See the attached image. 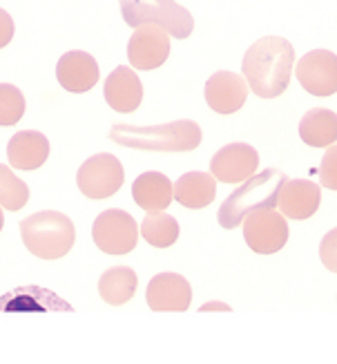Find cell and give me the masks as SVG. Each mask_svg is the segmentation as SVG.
Wrapping results in <instances>:
<instances>
[{
	"mask_svg": "<svg viewBox=\"0 0 337 364\" xmlns=\"http://www.w3.org/2000/svg\"><path fill=\"white\" fill-rule=\"evenodd\" d=\"M295 68L293 45L282 36H264L248 47L242 72L250 90L262 99H275L291 85Z\"/></svg>",
	"mask_w": 337,
	"mask_h": 364,
	"instance_id": "6da1fadb",
	"label": "cell"
},
{
	"mask_svg": "<svg viewBox=\"0 0 337 364\" xmlns=\"http://www.w3.org/2000/svg\"><path fill=\"white\" fill-rule=\"evenodd\" d=\"M109 141L123 148L146 152H190L201 146V128L190 119H179L161 125L114 123Z\"/></svg>",
	"mask_w": 337,
	"mask_h": 364,
	"instance_id": "7a4b0ae2",
	"label": "cell"
},
{
	"mask_svg": "<svg viewBox=\"0 0 337 364\" xmlns=\"http://www.w3.org/2000/svg\"><path fill=\"white\" fill-rule=\"evenodd\" d=\"M25 248L41 259H60L76 242V228L68 215L58 210L34 213L21 221Z\"/></svg>",
	"mask_w": 337,
	"mask_h": 364,
	"instance_id": "3957f363",
	"label": "cell"
},
{
	"mask_svg": "<svg viewBox=\"0 0 337 364\" xmlns=\"http://www.w3.org/2000/svg\"><path fill=\"white\" fill-rule=\"evenodd\" d=\"M286 181V175L275 168H268L260 175L248 177L242 188H237L235 193L221 203L219 208V226L226 230H235L242 226V221L248 213L257 208H275L277 193L282 183Z\"/></svg>",
	"mask_w": 337,
	"mask_h": 364,
	"instance_id": "277c9868",
	"label": "cell"
},
{
	"mask_svg": "<svg viewBox=\"0 0 337 364\" xmlns=\"http://www.w3.org/2000/svg\"><path fill=\"white\" fill-rule=\"evenodd\" d=\"M125 25H159L168 36L188 38L195 29L192 14L176 0H119Z\"/></svg>",
	"mask_w": 337,
	"mask_h": 364,
	"instance_id": "5b68a950",
	"label": "cell"
},
{
	"mask_svg": "<svg viewBox=\"0 0 337 364\" xmlns=\"http://www.w3.org/2000/svg\"><path fill=\"white\" fill-rule=\"evenodd\" d=\"M92 240L107 255H127L139 242V226L130 213L109 208L94 219Z\"/></svg>",
	"mask_w": 337,
	"mask_h": 364,
	"instance_id": "8992f818",
	"label": "cell"
},
{
	"mask_svg": "<svg viewBox=\"0 0 337 364\" xmlns=\"http://www.w3.org/2000/svg\"><path fill=\"white\" fill-rule=\"evenodd\" d=\"M123 166L114 154L99 152L90 156L76 172L78 190L90 199H107L119 193L123 186Z\"/></svg>",
	"mask_w": 337,
	"mask_h": 364,
	"instance_id": "52a82bcc",
	"label": "cell"
},
{
	"mask_svg": "<svg viewBox=\"0 0 337 364\" xmlns=\"http://www.w3.org/2000/svg\"><path fill=\"white\" fill-rule=\"evenodd\" d=\"M244 240L257 255H272L288 242L286 217L272 208H257L244 217Z\"/></svg>",
	"mask_w": 337,
	"mask_h": 364,
	"instance_id": "ba28073f",
	"label": "cell"
},
{
	"mask_svg": "<svg viewBox=\"0 0 337 364\" xmlns=\"http://www.w3.org/2000/svg\"><path fill=\"white\" fill-rule=\"evenodd\" d=\"M299 85L313 97H333L337 90V56L328 50L304 54L295 68Z\"/></svg>",
	"mask_w": 337,
	"mask_h": 364,
	"instance_id": "9c48e42d",
	"label": "cell"
},
{
	"mask_svg": "<svg viewBox=\"0 0 337 364\" xmlns=\"http://www.w3.org/2000/svg\"><path fill=\"white\" fill-rule=\"evenodd\" d=\"M170 56V36L159 25H139L127 43V58L134 70H156Z\"/></svg>",
	"mask_w": 337,
	"mask_h": 364,
	"instance_id": "30bf717a",
	"label": "cell"
},
{
	"mask_svg": "<svg viewBox=\"0 0 337 364\" xmlns=\"http://www.w3.org/2000/svg\"><path fill=\"white\" fill-rule=\"evenodd\" d=\"M260 168V154L248 144H228L210 159V175L221 183H242Z\"/></svg>",
	"mask_w": 337,
	"mask_h": 364,
	"instance_id": "8fae6325",
	"label": "cell"
},
{
	"mask_svg": "<svg viewBox=\"0 0 337 364\" xmlns=\"http://www.w3.org/2000/svg\"><path fill=\"white\" fill-rule=\"evenodd\" d=\"M248 99V83L242 74L228 70L215 72L205 83V101L217 114H235Z\"/></svg>",
	"mask_w": 337,
	"mask_h": 364,
	"instance_id": "7c38bea8",
	"label": "cell"
},
{
	"mask_svg": "<svg viewBox=\"0 0 337 364\" xmlns=\"http://www.w3.org/2000/svg\"><path fill=\"white\" fill-rule=\"evenodd\" d=\"M148 306L156 313L161 311H174L183 313L188 311L192 302V289L183 275L176 273H159L148 284Z\"/></svg>",
	"mask_w": 337,
	"mask_h": 364,
	"instance_id": "4fadbf2b",
	"label": "cell"
},
{
	"mask_svg": "<svg viewBox=\"0 0 337 364\" xmlns=\"http://www.w3.org/2000/svg\"><path fill=\"white\" fill-rule=\"evenodd\" d=\"M319 201H322V190L317 183L309 179H288L282 183L277 193V203L279 210L284 213L286 219H309L317 213Z\"/></svg>",
	"mask_w": 337,
	"mask_h": 364,
	"instance_id": "5bb4252c",
	"label": "cell"
},
{
	"mask_svg": "<svg viewBox=\"0 0 337 364\" xmlns=\"http://www.w3.org/2000/svg\"><path fill=\"white\" fill-rule=\"evenodd\" d=\"M56 78L63 85V90H68V92H74V94L90 92L99 83V63L87 52L72 50L58 58Z\"/></svg>",
	"mask_w": 337,
	"mask_h": 364,
	"instance_id": "9a60e30c",
	"label": "cell"
},
{
	"mask_svg": "<svg viewBox=\"0 0 337 364\" xmlns=\"http://www.w3.org/2000/svg\"><path fill=\"white\" fill-rule=\"evenodd\" d=\"M74 311L72 304L43 287H18L0 297V313H52Z\"/></svg>",
	"mask_w": 337,
	"mask_h": 364,
	"instance_id": "2e32d148",
	"label": "cell"
},
{
	"mask_svg": "<svg viewBox=\"0 0 337 364\" xmlns=\"http://www.w3.org/2000/svg\"><path fill=\"white\" fill-rule=\"evenodd\" d=\"M103 97L114 112H121V114L134 112L143 101V85L139 81L137 72H132L125 65H119L107 76V81L103 85Z\"/></svg>",
	"mask_w": 337,
	"mask_h": 364,
	"instance_id": "e0dca14e",
	"label": "cell"
},
{
	"mask_svg": "<svg viewBox=\"0 0 337 364\" xmlns=\"http://www.w3.org/2000/svg\"><path fill=\"white\" fill-rule=\"evenodd\" d=\"M50 156V141L43 132L21 130L9 139L7 161L18 170H36Z\"/></svg>",
	"mask_w": 337,
	"mask_h": 364,
	"instance_id": "ac0fdd59",
	"label": "cell"
},
{
	"mask_svg": "<svg viewBox=\"0 0 337 364\" xmlns=\"http://www.w3.org/2000/svg\"><path fill=\"white\" fill-rule=\"evenodd\" d=\"M132 197L139 208L148 213H161L172 203V181L164 172H143L132 183Z\"/></svg>",
	"mask_w": 337,
	"mask_h": 364,
	"instance_id": "d6986e66",
	"label": "cell"
},
{
	"mask_svg": "<svg viewBox=\"0 0 337 364\" xmlns=\"http://www.w3.org/2000/svg\"><path fill=\"white\" fill-rule=\"evenodd\" d=\"M217 197V179L208 172H186L172 186V199L190 210H199L210 205Z\"/></svg>",
	"mask_w": 337,
	"mask_h": 364,
	"instance_id": "ffe728a7",
	"label": "cell"
},
{
	"mask_svg": "<svg viewBox=\"0 0 337 364\" xmlns=\"http://www.w3.org/2000/svg\"><path fill=\"white\" fill-rule=\"evenodd\" d=\"M299 136L311 148H328L337 139V114L326 107H313L299 121Z\"/></svg>",
	"mask_w": 337,
	"mask_h": 364,
	"instance_id": "44dd1931",
	"label": "cell"
},
{
	"mask_svg": "<svg viewBox=\"0 0 337 364\" xmlns=\"http://www.w3.org/2000/svg\"><path fill=\"white\" fill-rule=\"evenodd\" d=\"M139 277L130 266H112L99 279V293L105 304L121 306L134 297Z\"/></svg>",
	"mask_w": 337,
	"mask_h": 364,
	"instance_id": "7402d4cb",
	"label": "cell"
},
{
	"mask_svg": "<svg viewBox=\"0 0 337 364\" xmlns=\"http://www.w3.org/2000/svg\"><path fill=\"white\" fill-rule=\"evenodd\" d=\"M139 232L143 235V240H146L150 246L170 248L176 240H179L181 228H179V221H176L172 215H164V210H161V213H150L146 219H143Z\"/></svg>",
	"mask_w": 337,
	"mask_h": 364,
	"instance_id": "603a6c76",
	"label": "cell"
},
{
	"mask_svg": "<svg viewBox=\"0 0 337 364\" xmlns=\"http://www.w3.org/2000/svg\"><path fill=\"white\" fill-rule=\"evenodd\" d=\"M29 201V186L11 172V168L0 164V205L5 210H21Z\"/></svg>",
	"mask_w": 337,
	"mask_h": 364,
	"instance_id": "cb8c5ba5",
	"label": "cell"
},
{
	"mask_svg": "<svg viewBox=\"0 0 337 364\" xmlns=\"http://www.w3.org/2000/svg\"><path fill=\"white\" fill-rule=\"evenodd\" d=\"M25 114V97L23 92L9 85V83H0V125L9 128L16 125Z\"/></svg>",
	"mask_w": 337,
	"mask_h": 364,
	"instance_id": "d4e9b609",
	"label": "cell"
},
{
	"mask_svg": "<svg viewBox=\"0 0 337 364\" xmlns=\"http://www.w3.org/2000/svg\"><path fill=\"white\" fill-rule=\"evenodd\" d=\"M319 177H322V183L331 190H335L337 181H335V148L328 146V154L326 159L319 166Z\"/></svg>",
	"mask_w": 337,
	"mask_h": 364,
	"instance_id": "484cf974",
	"label": "cell"
},
{
	"mask_svg": "<svg viewBox=\"0 0 337 364\" xmlns=\"http://www.w3.org/2000/svg\"><path fill=\"white\" fill-rule=\"evenodd\" d=\"M11 38H14V21L5 9H0V47L9 45Z\"/></svg>",
	"mask_w": 337,
	"mask_h": 364,
	"instance_id": "4316f807",
	"label": "cell"
},
{
	"mask_svg": "<svg viewBox=\"0 0 337 364\" xmlns=\"http://www.w3.org/2000/svg\"><path fill=\"white\" fill-rule=\"evenodd\" d=\"M5 226V215H3V205H0V230Z\"/></svg>",
	"mask_w": 337,
	"mask_h": 364,
	"instance_id": "83f0119b",
	"label": "cell"
}]
</instances>
